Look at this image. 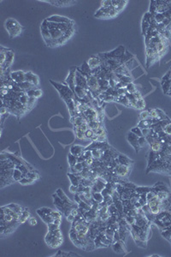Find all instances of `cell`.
Wrapping results in <instances>:
<instances>
[{"label":"cell","mask_w":171,"mask_h":257,"mask_svg":"<svg viewBox=\"0 0 171 257\" xmlns=\"http://www.w3.org/2000/svg\"><path fill=\"white\" fill-rule=\"evenodd\" d=\"M4 25H5V28L8 31L10 38H15V37L19 36L22 32V27L15 19L10 18V19L6 20Z\"/></svg>","instance_id":"cell-1"},{"label":"cell","mask_w":171,"mask_h":257,"mask_svg":"<svg viewBox=\"0 0 171 257\" xmlns=\"http://www.w3.org/2000/svg\"><path fill=\"white\" fill-rule=\"evenodd\" d=\"M51 83L58 90V92L60 93V94H61V97L64 100L75 98V93L69 88L66 87V86H63V85L59 84V83H55L52 81H51Z\"/></svg>","instance_id":"cell-2"},{"label":"cell","mask_w":171,"mask_h":257,"mask_svg":"<svg viewBox=\"0 0 171 257\" xmlns=\"http://www.w3.org/2000/svg\"><path fill=\"white\" fill-rule=\"evenodd\" d=\"M46 242L51 248L55 249V248H57V247L61 245L63 242V238L52 236L50 232H48L46 236Z\"/></svg>","instance_id":"cell-3"},{"label":"cell","mask_w":171,"mask_h":257,"mask_svg":"<svg viewBox=\"0 0 171 257\" xmlns=\"http://www.w3.org/2000/svg\"><path fill=\"white\" fill-rule=\"evenodd\" d=\"M41 34L46 45L50 46V47H51L52 39H51V36L49 28H48V26H47V21H46V19L41 24Z\"/></svg>","instance_id":"cell-4"},{"label":"cell","mask_w":171,"mask_h":257,"mask_svg":"<svg viewBox=\"0 0 171 257\" xmlns=\"http://www.w3.org/2000/svg\"><path fill=\"white\" fill-rule=\"evenodd\" d=\"M131 167L130 166H127L124 165H117L115 167L114 172L116 173V175L118 177H126L129 174L130 171H131Z\"/></svg>","instance_id":"cell-5"},{"label":"cell","mask_w":171,"mask_h":257,"mask_svg":"<svg viewBox=\"0 0 171 257\" xmlns=\"http://www.w3.org/2000/svg\"><path fill=\"white\" fill-rule=\"evenodd\" d=\"M25 75H26L25 72H23L22 70H18V71H15V72L10 73V77L15 83L19 84V83H22L23 81H26Z\"/></svg>","instance_id":"cell-6"},{"label":"cell","mask_w":171,"mask_h":257,"mask_svg":"<svg viewBox=\"0 0 171 257\" xmlns=\"http://www.w3.org/2000/svg\"><path fill=\"white\" fill-rule=\"evenodd\" d=\"M88 64L89 67L92 70V69H98L99 67H101L103 64V60L99 56H92L91 58H89Z\"/></svg>","instance_id":"cell-7"},{"label":"cell","mask_w":171,"mask_h":257,"mask_svg":"<svg viewBox=\"0 0 171 257\" xmlns=\"http://www.w3.org/2000/svg\"><path fill=\"white\" fill-rule=\"evenodd\" d=\"M48 22H51V23H73V21L70 19H68L67 17L64 16H61V15H52L50 16L49 18H47Z\"/></svg>","instance_id":"cell-8"},{"label":"cell","mask_w":171,"mask_h":257,"mask_svg":"<svg viewBox=\"0 0 171 257\" xmlns=\"http://www.w3.org/2000/svg\"><path fill=\"white\" fill-rule=\"evenodd\" d=\"M128 140L130 144L135 148V151L138 152L139 149L140 148V147L139 145V142H138L139 141V136L136 135L135 134H133V132H130L129 134H128Z\"/></svg>","instance_id":"cell-9"},{"label":"cell","mask_w":171,"mask_h":257,"mask_svg":"<svg viewBox=\"0 0 171 257\" xmlns=\"http://www.w3.org/2000/svg\"><path fill=\"white\" fill-rule=\"evenodd\" d=\"M25 77H26V81L30 82L31 84L34 85V87L39 86V80L38 76L34 75V74H33L32 72H27L26 75H25Z\"/></svg>","instance_id":"cell-10"},{"label":"cell","mask_w":171,"mask_h":257,"mask_svg":"<svg viewBox=\"0 0 171 257\" xmlns=\"http://www.w3.org/2000/svg\"><path fill=\"white\" fill-rule=\"evenodd\" d=\"M84 151H85V148H84L83 147L80 146V145H75V146H73L71 147L70 154L74 155V156H75V157L80 158L82 156Z\"/></svg>","instance_id":"cell-11"},{"label":"cell","mask_w":171,"mask_h":257,"mask_svg":"<svg viewBox=\"0 0 171 257\" xmlns=\"http://www.w3.org/2000/svg\"><path fill=\"white\" fill-rule=\"evenodd\" d=\"M112 249L116 253H123L125 252V245L124 242L120 240L117 242H114L112 243Z\"/></svg>","instance_id":"cell-12"},{"label":"cell","mask_w":171,"mask_h":257,"mask_svg":"<svg viewBox=\"0 0 171 257\" xmlns=\"http://www.w3.org/2000/svg\"><path fill=\"white\" fill-rule=\"evenodd\" d=\"M48 4H53L54 6L57 7H64V6H69L70 4H75V1H44Z\"/></svg>","instance_id":"cell-13"},{"label":"cell","mask_w":171,"mask_h":257,"mask_svg":"<svg viewBox=\"0 0 171 257\" xmlns=\"http://www.w3.org/2000/svg\"><path fill=\"white\" fill-rule=\"evenodd\" d=\"M117 160L120 165H127V166H131V165H133V160H129L128 158L127 157V156H125V155H122V154H120V155L118 156Z\"/></svg>","instance_id":"cell-14"},{"label":"cell","mask_w":171,"mask_h":257,"mask_svg":"<svg viewBox=\"0 0 171 257\" xmlns=\"http://www.w3.org/2000/svg\"><path fill=\"white\" fill-rule=\"evenodd\" d=\"M57 195L59 196L60 198H61L62 201H63L65 204H68V205H69V206H74V205H75V204L73 203V202L71 201H70V200L68 199V197H67V196L65 195L64 192L61 189H57Z\"/></svg>","instance_id":"cell-15"},{"label":"cell","mask_w":171,"mask_h":257,"mask_svg":"<svg viewBox=\"0 0 171 257\" xmlns=\"http://www.w3.org/2000/svg\"><path fill=\"white\" fill-rule=\"evenodd\" d=\"M128 3V1H112V7L117 12H120Z\"/></svg>","instance_id":"cell-16"},{"label":"cell","mask_w":171,"mask_h":257,"mask_svg":"<svg viewBox=\"0 0 171 257\" xmlns=\"http://www.w3.org/2000/svg\"><path fill=\"white\" fill-rule=\"evenodd\" d=\"M85 167L86 166L84 165L83 162H77L75 165H74L73 167H71L72 173H74V174H80L83 171Z\"/></svg>","instance_id":"cell-17"},{"label":"cell","mask_w":171,"mask_h":257,"mask_svg":"<svg viewBox=\"0 0 171 257\" xmlns=\"http://www.w3.org/2000/svg\"><path fill=\"white\" fill-rule=\"evenodd\" d=\"M25 176V174L22 172V171H20L19 169H17V168H15L14 169V172H13V180L15 181V182H19L21 179H22L23 177Z\"/></svg>","instance_id":"cell-18"},{"label":"cell","mask_w":171,"mask_h":257,"mask_svg":"<svg viewBox=\"0 0 171 257\" xmlns=\"http://www.w3.org/2000/svg\"><path fill=\"white\" fill-rule=\"evenodd\" d=\"M30 219V213H29V211H28V209L27 208H25L24 210H23L22 213L21 214V218H20V224H24V223H26V221H27V219Z\"/></svg>","instance_id":"cell-19"},{"label":"cell","mask_w":171,"mask_h":257,"mask_svg":"<svg viewBox=\"0 0 171 257\" xmlns=\"http://www.w3.org/2000/svg\"><path fill=\"white\" fill-rule=\"evenodd\" d=\"M7 52H8V49H5L4 47L1 48V56H0V65L1 67H3L6 62V59H7Z\"/></svg>","instance_id":"cell-20"},{"label":"cell","mask_w":171,"mask_h":257,"mask_svg":"<svg viewBox=\"0 0 171 257\" xmlns=\"http://www.w3.org/2000/svg\"><path fill=\"white\" fill-rule=\"evenodd\" d=\"M92 200L96 202H98V203H102L104 201V196H103L101 192L92 193Z\"/></svg>","instance_id":"cell-21"},{"label":"cell","mask_w":171,"mask_h":257,"mask_svg":"<svg viewBox=\"0 0 171 257\" xmlns=\"http://www.w3.org/2000/svg\"><path fill=\"white\" fill-rule=\"evenodd\" d=\"M39 216L41 217V219H43V221H44L45 223H46L47 225H49V224H51V223H53L54 219L50 214H40Z\"/></svg>","instance_id":"cell-22"},{"label":"cell","mask_w":171,"mask_h":257,"mask_svg":"<svg viewBox=\"0 0 171 257\" xmlns=\"http://www.w3.org/2000/svg\"><path fill=\"white\" fill-rule=\"evenodd\" d=\"M8 207H10V208H11L12 210H14L16 213H21V214L22 213L23 210H24L22 207L19 206V205H17V204H10V205H8Z\"/></svg>","instance_id":"cell-23"},{"label":"cell","mask_w":171,"mask_h":257,"mask_svg":"<svg viewBox=\"0 0 171 257\" xmlns=\"http://www.w3.org/2000/svg\"><path fill=\"white\" fill-rule=\"evenodd\" d=\"M74 131H75V133L76 138H78L79 140H87L85 132L79 131V130H76V129H74Z\"/></svg>","instance_id":"cell-24"},{"label":"cell","mask_w":171,"mask_h":257,"mask_svg":"<svg viewBox=\"0 0 171 257\" xmlns=\"http://www.w3.org/2000/svg\"><path fill=\"white\" fill-rule=\"evenodd\" d=\"M126 89H127V92L128 93H134L138 91V90H137L136 86L133 84V82L128 83V86H127V88H126Z\"/></svg>","instance_id":"cell-25"},{"label":"cell","mask_w":171,"mask_h":257,"mask_svg":"<svg viewBox=\"0 0 171 257\" xmlns=\"http://www.w3.org/2000/svg\"><path fill=\"white\" fill-rule=\"evenodd\" d=\"M77 162H78V158L74 156L71 154H69V155H68V163L70 165V167H73Z\"/></svg>","instance_id":"cell-26"},{"label":"cell","mask_w":171,"mask_h":257,"mask_svg":"<svg viewBox=\"0 0 171 257\" xmlns=\"http://www.w3.org/2000/svg\"><path fill=\"white\" fill-rule=\"evenodd\" d=\"M94 133H95L96 135H99V136H106V131H105L104 127L103 126V125L99 127L98 130L94 131Z\"/></svg>","instance_id":"cell-27"},{"label":"cell","mask_w":171,"mask_h":257,"mask_svg":"<svg viewBox=\"0 0 171 257\" xmlns=\"http://www.w3.org/2000/svg\"><path fill=\"white\" fill-rule=\"evenodd\" d=\"M140 120H147V119H150V111L149 110H145V111H141L140 115Z\"/></svg>","instance_id":"cell-28"},{"label":"cell","mask_w":171,"mask_h":257,"mask_svg":"<svg viewBox=\"0 0 171 257\" xmlns=\"http://www.w3.org/2000/svg\"><path fill=\"white\" fill-rule=\"evenodd\" d=\"M145 106V102L144 99H140V100H137L136 106H135L136 109L141 110V109H144Z\"/></svg>","instance_id":"cell-29"},{"label":"cell","mask_w":171,"mask_h":257,"mask_svg":"<svg viewBox=\"0 0 171 257\" xmlns=\"http://www.w3.org/2000/svg\"><path fill=\"white\" fill-rule=\"evenodd\" d=\"M34 182V179H32V178H30V177H28V176H24L22 179H21V180L19 181L20 184H33Z\"/></svg>","instance_id":"cell-30"},{"label":"cell","mask_w":171,"mask_h":257,"mask_svg":"<svg viewBox=\"0 0 171 257\" xmlns=\"http://www.w3.org/2000/svg\"><path fill=\"white\" fill-rule=\"evenodd\" d=\"M79 205V207H80V208H82V209H84V210H86V211H89L90 209L92 208V207L89 205V204H88L87 202H85V201H80V203L78 204Z\"/></svg>","instance_id":"cell-31"},{"label":"cell","mask_w":171,"mask_h":257,"mask_svg":"<svg viewBox=\"0 0 171 257\" xmlns=\"http://www.w3.org/2000/svg\"><path fill=\"white\" fill-rule=\"evenodd\" d=\"M51 217H52L54 219H61V218H62V213H61V212H59V211H54V210H52L51 213Z\"/></svg>","instance_id":"cell-32"},{"label":"cell","mask_w":171,"mask_h":257,"mask_svg":"<svg viewBox=\"0 0 171 257\" xmlns=\"http://www.w3.org/2000/svg\"><path fill=\"white\" fill-rule=\"evenodd\" d=\"M131 132H133V134H135L136 135H138L139 137L140 136H143V134H142V131H141L140 128L137 127V128H133V130L131 131Z\"/></svg>","instance_id":"cell-33"},{"label":"cell","mask_w":171,"mask_h":257,"mask_svg":"<svg viewBox=\"0 0 171 257\" xmlns=\"http://www.w3.org/2000/svg\"><path fill=\"white\" fill-rule=\"evenodd\" d=\"M139 145H140V147H143L145 145V143L147 142V141H146V138L145 137L144 135L143 136H140V137H139Z\"/></svg>","instance_id":"cell-34"},{"label":"cell","mask_w":171,"mask_h":257,"mask_svg":"<svg viewBox=\"0 0 171 257\" xmlns=\"http://www.w3.org/2000/svg\"><path fill=\"white\" fill-rule=\"evenodd\" d=\"M95 134L94 133V131H92V129H88V131L85 132V135H86V137H87V139H90L91 140V138L93 136V135Z\"/></svg>","instance_id":"cell-35"},{"label":"cell","mask_w":171,"mask_h":257,"mask_svg":"<svg viewBox=\"0 0 171 257\" xmlns=\"http://www.w3.org/2000/svg\"><path fill=\"white\" fill-rule=\"evenodd\" d=\"M111 6H112V1H103L101 7L107 9V8H110Z\"/></svg>","instance_id":"cell-36"},{"label":"cell","mask_w":171,"mask_h":257,"mask_svg":"<svg viewBox=\"0 0 171 257\" xmlns=\"http://www.w3.org/2000/svg\"><path fill=\"white\" fill-rule=\"evenodd\" d=\"M58 228H59V226H57V225H55L53 223H51V224L48 225V230L49 231H52V230L58 229Z\"/></svg>","instance_id":"cell-37"},{"label":"cell","mask_w":171,"mask_h":257,"mask_svg":"<svg viewBox=\"0 0 171 257\" xmlns=\"http://www.w3.org/2000/svg\"><path fill=\"white\" fill-rule=\"evenodd\" d=\"M42 95V91L39 89V88H36L35 89V91H34V98H35V99H39L40 96Z\"/></svg>","instance_id":"cell-38"},{"label":"cell","mask_w":171,"mask_h":257,"mask_svg":"<svg viewBox=\"0 0 171 257\" xmlns=\"http://www.w3.org/2000/svg\"><path fill=\"white\" fill-rule=\"evenodd\" d=\"M69 191H70V193H72V194L75 195V193H78V187L71 184L70 187H69Z\"/></svg>","instance_id":"cell-39"},{"label":"cell","mask_w":171,"mask_h":257,"mask_svg":"<svg viewBox=\"0 0 171 257\" xmlns=\"http://www.w3.org/2000/svg\"><path fill=\"white\" fill-rule=\"evenodd\" d=\"M55 256H69V253H66V252H63V251L59 250V251L55 255Z\"/></svg>","instance_id":"cell-40"},{"label":"cell","mask_w":171,"mask_h":257,"mask_svg":"<svg viewBox=\"0 0 171 257\" xmlns=\"http://www.w3.org/2000/svg\"><path fill=\"white\" fill-rule=\"evenodd\" d=\"M74 199H75V202L77 204H79L80 201H81V199H80V196L79 193H75V194Z\"/></svg>","instance_id":"cell-41"},{"label":"cell","mask_w":171,"mask_h":257,"mask_svg":"<svg viewBox=\"0 0 171 257\" xmlns=\"http://www.w3.org/2000/svg\"><path fill=\"white\" fill-rule=\"evenodd\" d=\"M133 96H134V98L136 99L137 100H140V99H143V97H142V95H141V93L140 92H135L134 93H133Z\"/></svg>","instance_id":"cell-42"},{"label":"cell","mask_w":171,"mask_h":257,"mask_svg":"<svg viewBox=\"0 0 171 257\" xmlns=\"http://www.w3.org/2000/svg\"><path fill=\"white\" fill-rule=\"evenodd\" d=\"M29 224H30L31 226H36L37 224H38V222H37V220H36V219H34V218H32L31 217L30 219H29Z\"/></svg>","instance_id":"cell-43"},{"label":"cell","mask_w":171,"mask_h":257,"mask_svg":"<svg viewBox=\"0 0 171 257\" xmlns=\"http://www.w3.org/2000/svg\"><path fill=\"white\" fill-rule=\"evenodd\" d=\"M75 216H73L71 213L68 215V216H67V220H68V222L73 223L74 222V220H75Z\"/></svg>","instance_id":"cell-44"},{"label":"cell","mask_w":171,"mask_h":257,"mask_svg":"<svg viewBox=\"0 0 171 257\" xmlns=\"http://www.w3.org/2000/svg\"><path fill=\"white\" fill-rule=\"evenodd\" d=\"M61 222H62L61 219H55L53 220V224L57 225V226H60V225H61Z\"/></svg>","instance_id":"cell-45"},{"label":"cell","mask_w":171,"mask_h":257,"mask_svg":"<svg viewBox=\"0 0 171 257\" xmlns=\"http://www.w3.org/2000/svg\"><path fill=\"white\" fill-rule=\"evenodd\" d=\"M151 256H160V255H152Z\"/></svg>","instance_id":"cell-46"}]
</instances>
